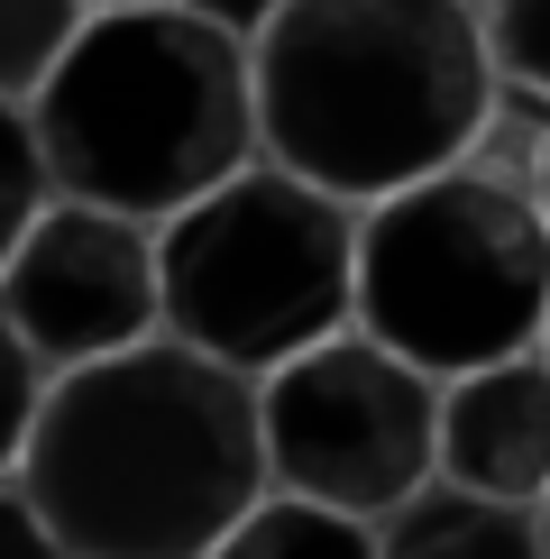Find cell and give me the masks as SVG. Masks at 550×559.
<instances>
[{
    "label": "cell",
    "mask_w": 550,
    "mask_h": 559,
    "mask_svg": "<svg viewBox=\"0 0 550 559\" xmlns=\"http://www.w3.org/2000/svg\"><path fill=\"white\" fill-rule=\"evenodd\" d=\"M19 496L64 559H212L266 496L258 377H229L183 340L46 377Z\"/></svg>",
    "instance_id": "6da1fadb"
},
{
    "label": "cell",
    "mask_w": 550,
    "mask_h": 559,
    "mask_svg": "<svg viewBox=\"0 0 550 559\" xmlns=\"http://www.w3.org/2000/svg\"><path fill=\"white\" fill-rule=\"evenodd\" d=\"M248 92L258 156L349 212L468 166L495 120L477 0H266Z\"/></svg>",
    "instance_id": "7a4b0ae2"
},
{
    "label": "cell",
    "mask_w": 550,
    "mask_h": 559,
    "mask_svg": "<svg viewBox=\"0 0 550 559\" xmlns=\"http://www.w3.org/2000/svg\"><path fill=\"white\" fill-rule=\"evenodd\" d=\"M56 202H92L166 229L212 183L258 166V92L248 37L193 10H92L74 56L28 102Z\"/></svg>",
    "instance_id": "3957f363"
},
{
    "label": "cell",
    "mask_w": 550,
    "mask_h": 559,
    "mask_svg": "<svg viewBox=\"0 0 550 559\" xmlns=\"http://www.w3.org/2000/svg\"><path fill=\"white\" fill-rule=\"evenodd\" d=\"M349 331L395 348L431 385L533 358L550 331V221L523 175L450 166L358 212Z\"/></svg>",
    "instance_id": "277c9868"
},
{
    "label": "cell",
    "mask_w": 550,
    "mask_h": 559,
    "mask_svg": "<svg viewBox=\"0 0 550 559\" xmlns=\"http://www.w3.org/2000/svg\"><path fill=\"white\" fill-rule=\"evenodd\" d=\"M156 275L166 340L229 377H275L285 358L349 331L358 212L258 156L156 229Z\"/></svg>",
    "instance_id": "5b68a950"
},
{
    "label": "cell",
    "mask_w": 550,
    "mask_h": 559,
    "mask_svg": "<svg viewBox=\"0 0 550 559\" xmlns=\"http://www.w3.org/2000/svg\"><path fill=\"white\" fill-rule=\"evenodd\" d=\"M258 440L275 496L385 523L441 477V385L367 331H339L258 377Z\"/></svg>",
    "instance_id": "8992f818"
},
{
    "label": "cell",
    "mask_w": 550,
    "mask_h": 559,
    "mask_svg": "<svg viewBox=\"0 0 550 559\" xmlns=\"http://www.w3.org/2000/svg\"><path fill=\"white\" fill-rule=\"evenodd\" d=\"M0 312L28 340L46 377L129 358L166 340V275H156V229L92 212V202H46L19 258L0 266Z\"/></svg>",
    "instance_id": "52a82bcc"
},
{
    "label": "cell",
    "mask_w": 550,
    "mask_h": 559,
    "mask_svg": "<svg viewBox=\"0 0 550 559\" xmlns=\"http://www.w3.org/2000/svg\"><path fill=\"white\" fill-rule=\"evenodd\" d=\"M441 486L541 514L550 496V358L541 348L441 385Z\"/></svg>",
    "instance_id": "ba28073f"
},
{
    "label": "cell",
    "mask_w": 550,
    "mask_h": 559,
    "mask_svg": "<svg viewBox=\"0 0 550 559\" xmlns=\"http://www.w3.org/2000/svg\"><path fill=\"white\" fill-rule=\"evenodd\" d=\"M376 559H541V523L523 504L468 496V486L431 477L376 523Z\"/></svg>",
    "instance_id": "9c48e42d"
},
{
    "label": "cell",
    "mask_w": 550,
    "mask_h": 559,
    "mask_svg": "<svg viewBox=\"0 0 550 559\" xmlns=\"http://www.w3.org/2000/svg\"><path fill=\"white\" fill-rule=\"evenodd\" d=\"M212 559H376V523H349L331 504H303V496H266L239 514V532H220Z\"/></svg>",
    "instance_id": "30bf717a"
},
{
    "label": "cell",
    "mask_w": 550,
    "mask_h": 559,
    "mask_svg": "<svg viewBox=\"0 0 550 559\" xmlns=\"http://www.w3.org/2000/svg\"><path fill=\"white\" fill-rule=\"evenodd\" d=\"M83 19H92L83 0H0V102L28 110L46 92V74L74 56Z\"/></svg>",
    "instance_id": "8fae6325"
},
{
    "label": "cell",
    "mask_w": 550,
    "mask_h": 559,
    "mask_svg": "<svg viewBox=\"0 0 550 559\" xmlns=\"http://www.w3.org/2000/svg\"><path fill=\"white\" fill-rule=\"evenodd\" d=\"M477 28H487L495 92L550 102V0H477Z\"/></svg>",
    "instance_id": "7c38bea8"
},
{
    "label": "cell",
    "mask_w": 550,
    "mask_h": 559,
    "mask_svg": "<svg viewBox=\"0 0 550 559\" xmlns=\"http://www.w3.org/2000/svg\"><path fill=\"white\" fill-rule=\"evenodd\" d=\"M56 202V183H46V156H37V129L19 102H0V266L19 258V239L37 229V212Z\"/></svg>",
    "instance_id": "4fadbf2b"
},
{
    "label": "cell",
    "mask_w": 550,
    "mask_h": 559,
    "mask_svg": "<svg viewBox=\"0 0 550 559\" xmlns=\"http://www.w3.org/2000/svg\"><path fill=\"white\" fill-rule=\"evenodd\" d=\"M37 404H46V367L28 358V340H19L10 312H0V477H19V459H28Z\"/></svg>",
    "instance_id": "5bb4252c"
},
{
    "label": "cell",
    "mask_w": 550,
    "mask_h": 559,
    "mask_svg": "<svg viewBox=\"0 0 550 559\" xmlns=\"http://www.w3.org/2000/svg\"><path fill=\"white\" fill-rule=\"evenodd\" d=\"M0 559H64L56 532L37 523V504L19 496V477H0Z\"/></svg>",
    "instance_id": "9a60e30c"
},
{
    "label": "cell",
    "mask_w": 550,
    "mask_h": 559,
    "mask_svg": "<svg viewBox=\"0 0 550 559\" xmlns=\"http://www.w3.org/2000/svg\"><path fill=\"white\" fill-rule=\"evenodd\" d=\"M523 193L541 202V221H550V129H541V147H533V175H523Z\"/></svg>",
    "instance_id": "2e32d148"
},
{
    "label": "cell",
    "mask_w": 550,
    "mask_h": 559,
    "mask_svg": "<svg viewBox=\"0 0 550 559\" xmlns=\"http://www.w3.org/2000/svg\"><path fill=\"white\" fill-rule=\"evenodd\" d=\"M83 10H175V0H83Z\"/></svg>",
    "instance_id": "e0dca14e"
},
{
    "label": "cell",
    "mask_w": 550,
    "mask_h": 559,
    "mask_svg": "<svg viewBox=\"0 0 550 559\" xmlns=\"http://www.w3.org/2000/svg\"><path fill=\"white\" fill-rule=\"evenodd\" d=\"M533 523H541V559H550V496H541V514H533Z\"/></svg>",
    "instance_id": "ac0fdd59"
},
{
    "label": "cell",
    "mask_w": 550,
    "mask_h": 559,
    "mask_svg": "<svg viewBox=\"0 0 550 559\" xmlns=\"http://www.w3.org/2000/svg\"><path fill=\"white\" fill-rule=\"evenodd\" d=\"M541 358H550V331H541Z\"/></svg>",
    "instance_id": "d6986e66"
}]
</instances>
